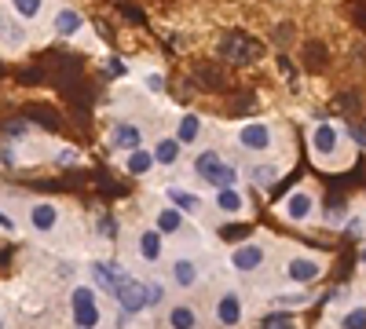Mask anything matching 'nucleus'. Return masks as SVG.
Returning <instances> with one entry per match:
<instances>
[{
  "label": "nucleus",
  "mask_w": 366,
  "mask_h": 329,
  "mask_svg": "<svg viewBox=\"0 0 366 329\" xmlns=\"http://www.w3.org/2000/svg\"><path fill=\"white\" fill-rule=\"evenodd\" d=\"M359 260H362V267H366V249H362V253H359Z\"/></svg>",
  "instance_id": "37"
},
{
  "label": "nucleus",
  "mask_w": 366,
  "mask_h": 329,
  "mask_svg": "<svg viewBox=\"0 0 366 329\" xmlns=\"http://www.w3.org/2000/svg\"><path fill=\"white\" fill-rule=\"evenodd\" d=\"M169 278L176 282V289H194L202 282V267L194 256H176L169 263Z\"/></svg>",
  "instance_id": "14"
},
{
  "label": "nucleus",
  "mask_w": 366,
  "mask_h": 329,
  "mask_svg": "<svg viewBox=\"0 0 366 329\" xmlns=\"http://www.w3.org/2000/svg\"><path fill=\"white\" fill-rule=\"evenodd\" d=\"M110 74H117V77H125V74H129V66L121 63V59H110Z\"/></svg>",
  "instance_id": "35"
},
{
  "label": "nucleus",
  "mask_w": 366,
  "mask_h": 329,
  "mask_svg": "<svg viewBox=\"0 0 366 329\" xmlns=\"http://www.w3.org/2000/svg\"><path fill=\"white\" fill-rule=\"evenodd\" d=\"M0 329H8V322H4V315H0Z\"/></svg>",
  "instance_id": "38"
},
{
  "label": "nucleus",
  "mask_w": 366,
  "mask_h": 329,
  "mask_svg": "<svg viewBox=\"0 0 366 329\" xmlns=\"http://www.w3.org/2000/svg\"><path fill=\"white\" fill-rule=\"evenodd\" d=\"M264 329H297L293 311H274V315H264Z\"/></svg>",
  "instance_id": "27"
},
{
  "label": "nucleus",
  "mask_w": 366,
  "mask_h": 329,
  "mask_svg": "<svg viewBox=\"0 0 366 329\" xmlns=\"http://www.w3.org/2000/svg\"><path fill=\"white\" fill-rule=\"evenodd\" d=\"M312 300V296L308 293H279V296H274V304H279V308H304V304H308Z\"/></svg>",
  "instance_id": "29"
},
{
  "label": "nucleus",
  "mask_w": 366,
  "mask_h": 329,
  "mask_svg": "<svg viewBox=\"0 0 366 329\" xmlns=\"http://www.w3.org/2000/svg\"><path fill=\"white\" fill-rule=\"evenodd\" d=\"M238 179H242V168L234 161H224L220 168V179H217V187H238Z\"/></svg>",
  "instance_id": "28"
},
{
  "label": "nucleus",
  "mask_w": 366,
  "mask_h": 329,
  "mask_svg": "<svg viewBox=\"0 0 366 329\" xmlns=\"http://www.w3.org/2000/svg\"><path fill=\"white\" fill-rule=\"evenodd\" d=\"M114 300H117V308L125 315H143L147 311V282L125 275L117 282V289H114Z\"/></svg>",
  "instance_id": "4"
},
{
  "label": "nucleus",
  "mask_w": 366,
  "mask_h": 329,
  "mask_svg": "<svg viewBox=\"0 0 366 329\" xmlns=\"http://www.w3.org/2000/svg\"><path fill=\"white\" fill-rule=\"evenodd\" d=\"M279 213H282L290 223H308V220L315 216V191H312V187L290 191V194L282 198V205H279Z\"/></svg>",
  "instance_id": "5"
},
{
  "label": "nucleus",
  "mask_w": 366,
  "mask_h": 329,
  "mask_svg": "<svg viewBox=\"0 0 366 329\" xmlns=\"http://www.w3.org/2000/svg\"><path fill=\"white\" fill-rule=\"evenodd\" d=\"M165 234L162 231H154V227H143L139 234H136V256L143 260V263H162V253H165Z\"/></svg>",
  "instance_id": "13"
},
{
  "label": "nucleus",
  "mask_w": 366,
  "mask_h": 329,
  "mask_svg": "<svg viewBox=\"0 0 366 329\" xmlns=\"http://www.w3.org/2000/svg\"><path fill=\"white\" fill-rule=\"evenodd\" d=\"M183 216L179 208H172V205H165V208H158L154 213V231H162V234H179L183 231Z\"/></svg>",
  "instance_id": "24"
},
{
  "label": "nucleus",
  "mask_w": 366,
  "mask_h": 329,
  "mask_svg": "<svg viewBox=\"0 0 366 329\" xmlns=\"http://www.w3.org/2000/svg\"><path fill=\"white\" fill-rule=\"evenodd\" d=\"M345 231H348V234H362V231H366V216H348V220H345Z\"/></svg>",
  "instance_id": "32"
},
{
  "label": "nucleus",
  "mask_w": 366,
  "mask_h": 329,
  "mask_svg": "<svg viewBox=\"0 0 366 329\" xmlns=\"http://www.w3.org/2000/svg\"><path fill=\"white\" fill-rule=\"evenodd\" d=\"M143 88H147L150 96H162L165 92V77L158 70H150V74H143Z\"/></svg>",
  "instance_id": "30"
},
{
  "label": "nucleus",
  "mask_w": 366,
  "mask_h": 329,
  "mask_svg": "<svg viewBox=\"0 0 366 329\" xmlns=\"http://www.w3.org/2000/svg\"><path fill=\"white\" fill-rule=\"evenodd\" d=\"M172 136L179 139V146H198V143H202V136H205V117H202V113H194V110H183V113L176 117Z\"/></svg>",
  "instance_id": "10"
},
{
  "label": "nucleus",
  "mask_w": 366,
  "mask_h": 329,
  "mask_svg": "<svg viewBox=\"0 0 366 329\" xmlns=\"http://www.w3.org/2000/svg\"><path fill=\"white\" fill-rule=\"evenodd\" d=\"M70 315L77 329H96L103 311H99V289L96 285H74L70 293Z\"/></svg>",
  "instance_id": "2"
},
{
  "label": "nucleus",
  "mask_w": 366,
  "mask_h": 329,
  "mask_svg": "<svg viewBox=\"0 0 366 329\" xmlns=\"http://www.w3.org/2000/svg\"><path fill=\"white\" fill-rule=\"evenodd\" d=\"M337 325L341 329H366V304H352L337 315Z\"/></svg>",
  "instance_id": "26"
},
{
  "label": "nucleus",
  "mask_w": 366,
  "mask_h": 329,
  "mask_svg": "<svg viewBox=\"0 0 366 329\" xmlns=\"http://www.w3.org/2000/svg\"><path fill=\"white\" fill-rule=\"evenodd\" d=\"M282 271H286V282H290V285H312L315 278H322L326 263H322V260H315V256L297 253V256H290V260H286Z\"/></svg>",
  "instance_id": "8"
},
{
  "label": "nucleus",
  "mask_w": 366,
  "mask_h": 329,
  "mask_svg": "<svg viewBox=\"0 0 366 329\" xmlns=\"http://www.w3.org/2000/svg\"><path fill=\"white\" fill-rule=\"evenodd\" d=\"M88 278H92V285H96V289H103V293H110V296H114L117 282L125 278V275H121V267H117V263L96 260V263H88Z\"/></svg>",
  "instance_id": "16"
},
{
  "label": "nucleus",
  "mask_w": 366,
  "mask_h": 329,
  "mask_svg": "<svg viewBox=\"0 0 366 329\" xmlns=\"http://www.w3.org/2000/svg\"><path fill=\"white\" fill-rule=\"evenodd\" d=\"M55 161H66V165H74V161H77V151H70V146H66V151H55Z\"/></svg>",
  "instance_id": "33"
},
{
  "label": "nucleus",
  "mask_w": 366,
  "mask_h": 329,
  "mask_svg": "<svg viewBox=\"0 0 366 329\" xmlns=\"http://www.w3.org/2000/svg\"><path fill=\"white\" fill-rule=\"evenodd\" d=\"M107 143H110V151H117V154H132V151H139V146H147V128L139 121H117L110 128Z\"/></svg>",
  "instance_id": "6"
},
{
  "label": "nucleus",
  "mask_w": 366,
  "mask_h": 329,
  "mask_svg": "<svg viewBox=\"0 0 366 329\" xmlns=\"http://www.w3.org/2000/svg\"><path fill=\"white\" fill-rule=\"evenodd\" d=\"M29 227H34L37 234H48L59 227V220H63V213H59V205L55 201H34L29 205V213H26Z\"/></svg>",
  "instance_id": "12"
},
{
  "label": "nucleus",
  "mask_w": 366,
  "mask_h": 329,
  "mask_svg": "<svg viewBox=\"0 0 366 329\" xmlns=\"http://www.w3.org/2000/svg\"><path fill=\"white\" fill-rule=\"evenodd\" d=\"M308 146H312L315 161L337 165V161H341V146H345V132L333 125V121H319V125H312V132H308Z\"/></svg>",
  "instance_id": "1"
},
{
  "label": "nucleus",
  "mask_w": 366,
  "mask_h": 329,
  "mask_svg": "<svg viewBox=\"0 0 366 329\" xmlns=\"http://www.w3.org/2000/svg\"><path fill=\"white\" fill-rule=\"evenodd\" d=\"M169 329H198V308L191 304H172L169 315H165Z\"/></svg>",
  "instance_id": "23"
},
{
  "label": "nucleus",
  "mask_w": 366,
  "mask_h": 329,
  "mask_svg": "<svg viewBox=\"0 0 366 329\" xmlns=\"http://www.w3.org/2000/svg\"><path fill=\"white\" fill-rule=\"evenodd\" d=\"M26 44V22H19L11 11H0V48L19 51Z\"/></svg>",
  "instance_id": "17"
},
{
  "label": "nucleus",
  "mask_w": 366,
  "mask_h": 329,
  "mask_svg": "<svg viewBox=\"0 0 366 329\" xmlns=\"http://www.w3.org/2000/svg\"><path fill=\"white\" fill-rule=\"evenodd\" d=\"M242 318H246V300H242L238 289H224L217 300V325L220 329H238Z\"/></svg>",
  "instance_id": "9"
},
{
  "label": "nucleus",
  "mask_w": 366,
  "mask_h": 329,
  "mask_svg": "<svg viewBox=\"0 0 366 329\" xmlns=\"http://www.w3.org/2000/svg\"><path fill=\"white\" fill-rule=\"evenodd\" d=\"M282 161H260L257 168H253V183H260V187H271L274 183V179H279L282 176Z\"/></svg>",
  "instance_id": "25"
},
{
  "label": "nucleus",
  "mask_w": 366,
  "mask_h": 329,
  "mask_svg": "<svg viewBox=\"0 0 366 329\" xmlns=\"http://www.w3.org/2000/svg\"><path fill=\"white\" fill-rule=\"evenodd\" d=\"M154 168H158V161H154V154H150V146H139V151L125 154V172H129V176H136V179L150 176Z\"/></svg>",
  "instance_id": "21"
},
{
  "label": "nucleus",
  "mask_w": 366,
  "mask_h": 329,
  "mask_svg": "<svg viewBox=\"0 0 366 329\" xmlns=\"http://www.w3.org/2000/svg\"><path fill=\"white\" fill-rule=\"evenodd\" d=\"M227 263H231V271H238V275H253V271H260V267L267 263V249H264V242H242V246L231 249Z\"/></svg>",
  "instance_id": "7"
},
{
  "label": "nucleus",
  "mask_w": 366,
  "mask_h": 329,
  "mask_svg": "<svg viewBox=\"0 0 366 329\" xmlns=\"http://www.w3.org/2000/svg\"><path fill=\"white\" fill-rule=\"evenodd\" d=\"M99 231H103V234H107V238H110V234H114V227H110V216H103V220H99Z\"/></svg>",
  "instance_id": "36"
},
{
  "label": "nucleus",
  "mask_w": 366,
  "mask_h": 329,
  "mask_svg": "<svg viewBox=\"0 0 366 329\" xmlns=\"http://www.w3.org/2000/svg\"><path fill=\"white\" fill-rule=\"evenodd\" d=\"M165 198H169L172 208H179L183 216H198L202 208H205V201H202L191 187H179V183H176V187H165Z\"/></svg>",
  "instance_id": "18"
},
{
  "label": "nucleus",
  "mask_w": 366,
  "mask_h": 329,
  "mask_svg": "<svg viewBox=\"0 0 366 329\" xmlns=\"http://www.w3.org/2000/svg\"><path fill=\"white\" fill-rule=\"evenodd\" d=\"M0 231H8V234H15V220L4 213V208H0Z\"/></svg>",
  "instance_id": "34"
},
{
  "label": "nucleus",
  "mask_w": 366,
  "mask_h": 329,
  "mask_svg": "<svg viewBox=\"0 0 366 329\" xmlns=\"http://www.w3.org/2000/svg\"><path fill=\"white\" fill-rule=\"evenodd\" d=\"M234 143L246 154H271L274 143H279V136H274V128L267 121H242L234 128Z\"/></svg>",
  "instance_id": "3"
},
{
  "label": "nucleus",
  "mask_w": 366,
  "mask_h": 329,
  "mask_svg": "<svg viewBox=\"0 0 366 329\" xmlns=\"http://www.w3.org/2000/svg\"><path fill=\"white\" fill-rule=\"evenodd\" d=\"M224 154L220 151H202V154H194V176L202 179V183H209L212 191H217V179H220V168H224Z\"/></svg>",
  "instance_id": "15"
},
{
  "label": "nucleus",
  "mask_w": 366,
  "mask_h": 329,
  "mask_svg": "<svg viewBox=\"0 0 366 329\" xmlns=\"http://www.w3.org/2000/svg\"><path fill=\"white\" fill-rule=\"evenodd\" d=\"M150 154H154L158 168H172V165L183 158V146H179V139H176V136H158V139H154V146H150Z\"/></svg>",
  "instance_id": "20"
},
{
  "label": "nucleus",
  "mask_w": 366,
  "mask_h": 329,
  "mask_svg": "<svg viewBox=\"0 0 366 329\" xmlns=\"http://www.w3.org/2000/svg\"><path fill=\"white\" fill-rule=\"evenodd\" d=\"M162 300H165V285L162 282H147V311L158 308Z\"/></svg>",
  "instance_id": "31"
},
{
  "label": "nucleus",
  "mask_w": 366,
  "mask_h": 329,
  "mask_svg": "<svg viewBox=\"0 0 366 329\" xmlns=\"http://www.w3.org/2000/svg\"><path fill=\"white\" fill-rule=\"evenodd\" d=\"M212 205L220 208L224 216H246V194H242L238 187H217V194H212Z\"/></svg>",
  "instance_id": "19"
},
{
  "label": "nucleus",
  "mask_w": 366,
  "mask_h": 329,
  "mask_svg": "<svg viewBox=\"0 0 366 329\" xmlns=\"http://www.w3.org/2000/svg\"><path fill=\"white\" fill-rule=\"evenodd\" d=\"M8 11H11L19 22L34 26V22L44 15V0H8Z\"/></svg>",
  "instance_id": "22"
},
{
  "label": "nucleus",
  "mask_w": 366,
  "mask_h": 329,
  "mask_svg": "<svg viewBox=\"0 0 366 329\" xmlns=\"http://www.w3.org/2000/svg\"><path fill=\"white\" fill-rule=\"evenodd\" d=\"M84 29V15L74 8V4H63V8H55V15H51V34L55 37H63V41H70V37H77Z\"/></svg>",
  "instance_id": "11"
}]
</instances>
